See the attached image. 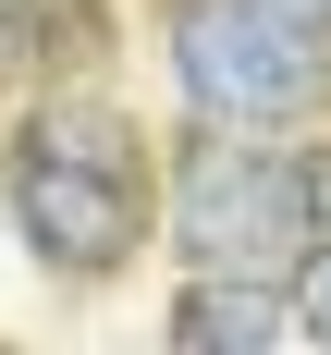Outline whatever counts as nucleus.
<instances>
[{
  "label": "nucleus",
  "mask_w": 331,
  "mask_h": 355,
  "mask_svg": "<svg viewBox=\"0 0 331 355\" xmlns=\"http://www.w3.org/2000/svg\"><path fill=\"white\" fill-rule=\"evenodd\" d=\"M12 209H25V245L49 257V270H123L135 233H147L135 135H123L99 98L37 110L25 147H12Z\"/></svg>",
  "instance_id": "obj_1"
},
{
  "label": "nucleus",
  "mask_w": 331,
  "mask_h": 355,
  "mask_svg": "<svg viewBox=\"0 0 331 355\" xmlns=\"http://www.w3.org/2000/svg\"><path fill=\"white\" fill-rule=\"evenodd\" d=\"M172 73L221 135H282L294 110H319V37L270 0H196L172 25Z\"/></svg>",
  "instance_id": "obj_2"
},
{
  "label": "nucleus",
  "mask_w": 331,
  "mask_h": 355,
  "mask_svg": "<svg viewBox=\"0 0 331 355\" xmlns=\"http://www.w3.org/2000/svg\"><path fill=\"white\" fill-rule=\"evenodd\" d=\"M319 172L307 159H233V147H209V159H184V209H172V245L196 257V270H270L282 245H307L319 233Z\"/></svg>",
  "instance_id": "obj_3"
},
{
  "label": "nucleus",
  "mask_w": 331,
  "mask_h": 355,
  "mask_svg": "<svg viewBox=\"0 0 331 355\" xmlns=\"http://www.w3.org/2000/svg\"><path fill=\"white\" fill-rule=\"evenodd\" d=\"M282 331H294V294H270L257 270H209V282L172 306L184 355H257V343H282Z\"/></svg>",
  "instance_id": "obj_4"
},
{
  "label": "nucleus",
  "mask_w": 331,
  "mask_h": 355,
  "mask_svg": "<svg viewBox=\"0 0 331 355\" xmlns=\"http://www.w3.org/2000/svg\"><path fill=\"white\" fill-rule=\"evenodd\" d=\"M294 331L331 343V257H307V282H294Z\"/></svg>",
  "instance_id": "obj_5"
},
{
  "label": "nucleus",
  "mask_w": 331,
  "mask_h": 355,
  "mask_svg": "<svg viewBox=\"0 0 331 355\" xmlns=\"http://www.w3.org/2000/svg\"><path fill=\"white\" fill-rule=\"evenodd\" d=\"M282 25H307V37H331V0H270Z\"/></svg>",
  "instance_id": "obj_6"
}]
</instances>
